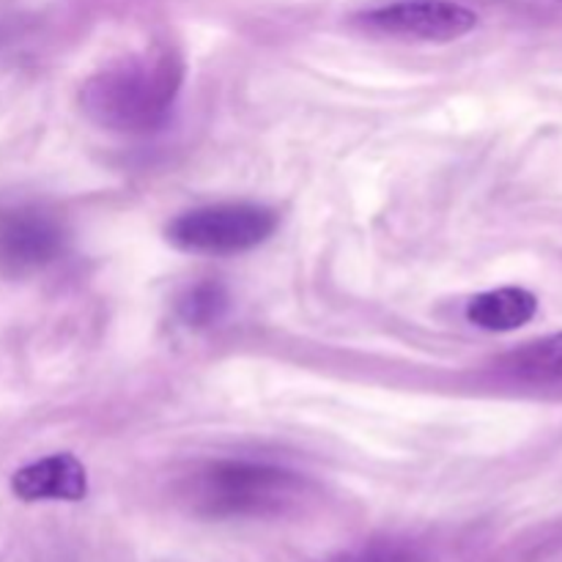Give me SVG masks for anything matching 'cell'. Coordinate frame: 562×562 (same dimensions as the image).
Returning <instances> with one entry per match:
<instances>
[{"label": "cell", "mask_w": 562, "mask_h": 562, "mask_svg": "<svg viewBox=\"0 0 562 562\" xmlns=\"http://www.w3.org/2000/svg\"><path fill=\"white\" fill-rule=\"evenodd\" d=\"M324 562H431L426 549L409 541H371Z\"/></svg>", "instance_id": "30bf717a"}, {"label": "cell", "mask_w": 562, "mask_h": 562, "mask_svg": "<svg viewBox=\"0 0 562 562\" xmlns=\"http://www.w3.org/2000/svg\"><path fill=\"white\" fill-rule=\"evenodd\" d=\"M64 250L58 220L33 203L0 206V274L25 278L38 272Z\"/></svg>", "instance_id": "277c9868"}, {"label": "cell", "mask_w": 562, "mask_h": 562, "mask_svg": "<svg viewBox=\"0 0 562 562\" xmlns=\"http://www.w3.org/2000/svg\"><path fill=\"white\" fill-rule=\"evenodd\" d=\"M536 294L508 285V289H494L486 291V294H477L467 305V318L475 327L488 329V333H510V329L525 327L536 316Z\"/></svg>", "instance_id": "52a82bcc"}, {"label": "cell", "mask_w": 562, "mask_h": 562, "mask_svg": "<svg viewBox=\"0 0 562 562\" xmlns=\"http://www.w3.org/2000/svg\"><path fill=\"white\" fill-rule=\"evenodd\" d=\"M179 318L190 327H209L228 311V291L217 280H201L179 296Z\"/></svg>", "instance_id": "9c48e42d"}, {"label": "cell", "mask_w": 562, "mask_h": 562, "mask_svg": "<svg viewBox=\"0 0 562 562\" xmlns=\"http://www.w3.org/2000/svg\"><path fill=\"white\" fill-rule=\"evenodd\" d=\"M11 492L25 503H42V499L77 503L88 492L86 467L69 453L47 456L16 470L11 477Z\"/></svg>", "instance_id": "8992f818"}, {"label": "cell", "mask_w": 562, "mask_h": 562, "mask_svg": "<svg viewBox=\"0 0 562 562\" xmlns=\"http://www.w3.org/2000/svg\"><path fill=\"white\" fill-rule=\"evenodd\" d=\"M505 371L536 387H562V333L514 351L505 360Z\"/></svg>", "instance_id": "ba28073f"}, {"label": "cell", "mask_w": 562, "mask_h": 562, "mask_svg": "<svg viewBox=\"0 0 562 562\" xmlns=\"http://www.w3.org/2000/svg\"><path fill=\"white\" fill-rule=\"evenodd\" d=\"M362 25L406 42H456L477 25V14L453 0H398L362 14Z\"/></svg>", "instance_id": "5b68a950"}, {"label": "cell", "mask_w": 562, "mask_h": 562, "mask_svg": "<svg viewBox=\"0 0 562 562\" xmlns=\"http://www.w3.org/2000/svg\"><path fill=\"white\" fill-rule=\"evenodd\" d=\"M302 492L294 472L256 461H220L192 477L190 499L201 514L217 519L269 516L289 508Z\"/></svg>", "instance_id": "7a4b0ae2"}, {"label": "cell", "mask_w": 562, "mask_h": 562, "mask_svg": "<svg viewBox=\"0 0 562 562\" xmlns=\"http://www.w3.org/2000/svg\"><path fill=\"white\" fill-rule=\"evenodd\" d=\"M181 80L184 64L173 49H146L88 77L80 102L93 124L124 135H146L168 121Z\"/></svg>", "instance_id": "6da1fadb"}, {"label": "cell", "mask_w": 562, "mask_h": 562, "mask_svg": "<svg viewBox=\"0 0 562 562\" xmlns=\"http://www.w3.org/2000/svg\"><path fill=\"white\" fill-rule=\"evenodd\" d=\"M278 228V214L258 203H217L176 217L168 239L198 256H234L263 245Z\"/></svg>", "instance_id": "3957f363"}]
</instances>
